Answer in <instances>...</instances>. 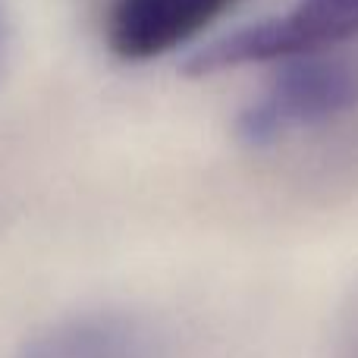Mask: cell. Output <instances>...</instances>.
Returning a JSON list of instances; mask_svg holds the SVG:
<instances>
[{
    "mask_svg": "<svg viewBox=\"0 0 358 358\" xmlns=\"http://www.w3.org/2000/svg\"><path fill=\"white\" fill-rule=\"evenodd\" d=\"M358 38V0H296L264 22L236 29L185 57L189 76H214L252 63H289L327 54Z\"/></svg>",
    "mask_w": 358,
    "mask_h": 358,
    "instance_id": "cell-1",
    "label": "cell"
},
{
    "mask_svg": "<svg viewBox=\"0 0 358 358\" xmlns=\"http://www.w3.org/2000/svg\"><path fill=\"white\" fill-rule=\"evenodd\" d=\"M358 107V63L346 57H302L277 69L264 92L236 120L239 142L273 145L292 132L324 126Z\"/></svg>",
    "mask_w": 358,
    "mask_h": 358,
    "instance_id": "cell-2",
    "label": "cell"
},
{
    "mask_svg": "<svg viewBox=\"0 0 358 358\" xmlns=\"http://www.w3.org/2000/svg\"><path fill=\"white\" fill-rule=\"evenodd\" d=\"M236 0H110L107 48L126 63H145L176 50L208 29Z\"/></svg>",
    "mask_w": 358,
    "mask_h": 358,
    "instance_id": "cell-3",
    "label": "cell"
},
{
    "mask_svg": "<svg viewBox=\"0 0 358 358\" xmlns=\"http://www.w3.org/2000/svg\"><path fill=\"white\" fill-rule=\"evenodd\" d=\"M25 358H138V340L113 321H82L60 327Z\"/></svg>",
    "mask_w": 358,
    "mask_h": 358,
    "instance_id": "cell-4",
    "label": "cell"
},
{
    "mask_svg": "<svg viewBox=\"0 0 358 358\" xmlns=\"http://www.w3.org/2000/svg\"><path fill=\"white\" fill-rule=\"evenodd\" d=\"M0 48H3V35H0Z\"/></svg>",
    "mask_w": 358,
    "mask_h": 358,
    "instance_id": "cell-5",
    "label": "cell"
}]
</instances>
